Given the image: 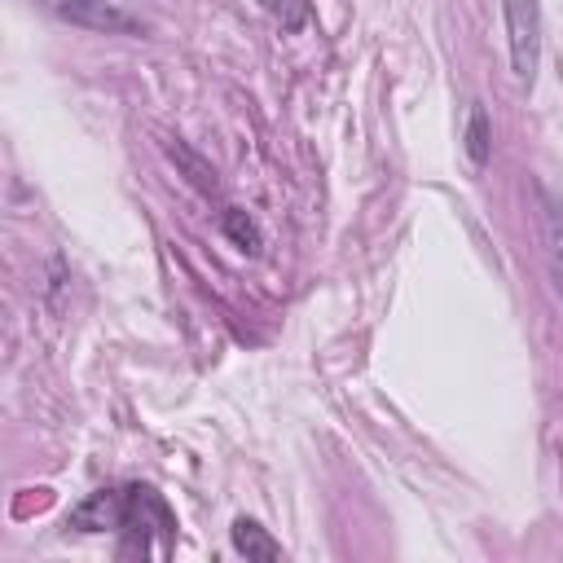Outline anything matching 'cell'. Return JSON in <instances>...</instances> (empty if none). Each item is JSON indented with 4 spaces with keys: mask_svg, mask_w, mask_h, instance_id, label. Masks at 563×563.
<instances>
[{
    "mask_svg": "<svg viewBox=\"0 0 563 563\" xmlns=\"http://www.w3.org/2000/svg\"><path fill=\"white\" fill-rule=\"evenodd\" d=\"M66 528H79V532H101V528H119L132 550L150 554V532L158 537H176V519L167 510V501L145 488V484H132V488H106V493H92L84 506L70 510Z\"/></svg>",
    "mask_w": 563,
    "mask_h": 563,
    "instance_id": "1",
    "label": "cell"
},
{
    "mask_svg": "<svg viewBox=\"0 0 563 563\" xmlns=\"http://www.w3.org/2000/svg\"><path fill=\"white\" fill-rule=\"evenodd\" d=\"M44 13H53L57 22L84 26V31H101V35H150V22L114 0H35Z\"/></svg>",
    "mask_w": 563,
    "mask_h": 563,
    "instance_id": "2",
    "label": "cell"
},
{
    "mask_svg": "<svg viewBox=\"0 0 563 563\" xmlns=\"http://www.w3.org/2000/svg\"><path fill=\"white\" fill-rule=\"evenodd\" d=\"M501 13H506L510 70L519 84H532L537 62H541V4L537 0H501Z\"/></svg>",
    "mask_w": 563,
    "mask_h": 563,
    "instance_id": "3",
    "label": "cell"
},
{
    "mask_svg": "<svg viewBox=\"0 0 563 563\" xmlns=\"http://www.w3.org/2000/svg\"><path fill=\"white\" fill-rule=\"evenodd\" d=\"M537 220H541V255H545L554 295L563 299V198H554L545 185H537Z\"/></svg>",
    "mask_w": 563,
    "mask_h": 563,
    "instance_id": "4",
    "label": "cell"
},
{
    "mask_svg": "<svg viewBox=\"0 0 563 563\" xmlns=\"http://www.w3.org/2000/svg\"><path fill=\"white\" fill-rule=\"evenodd\" d=\"M163 150H167V158L176 163V172H180V176H185V180H189L198 194H216V189H220V180H216V167H211V163H207L198 150H189L185 141H167Z\"/></svg>",
    "mask_w": 563,
    "mask_h": 563,
    "instance_id": "5",
    "label": "cell"
},
{
    "mask_svg": "<svg viewBox=\"0 0 563 563\" xmlns=\"http://www.w3.org/2000/svg\"><path fill=\"white\" fill-rule=\"evenodd\" d=\"M233 550L246 554V559H282V545L255 523V519H233Z\"/></svg>",
    "mask_w": 563,
    "mask_h": 563,
    "instance_id": "6",
    "label": "cell"
},
{
    "mask_svg": "<svg viewBox=\"0 0 563 563\" xmlns=\"http://www.w3.org/2000/svg\"><path fill=\"white\" fill-rule=\"evenodd\" d=\"M466 158L475 163V167H484L488 163V154H493V128H488V114H484V106H471V114H466Z\"/></svg>",
    "mask_w": 563,
    "mask_h": 563,
    "instance_id": "7",
    "label": "cell"
},
{
    "mask_svg": "<svg viewBox=\"0 0 563 563\" xmlns=\"http://www.w3.org/2000/svg\"><path fill=\"white\" fill-rule=\"evenodd\" d=\"M220 229H224V238H229L238 251H246V255H255V251H260V224H255L242 207H224Z\"/></svg>",
    "mask_w": 563,
    "mask_h": 563,
    "instance_id": "8",
    "label": "cell"
}]
</instances>
